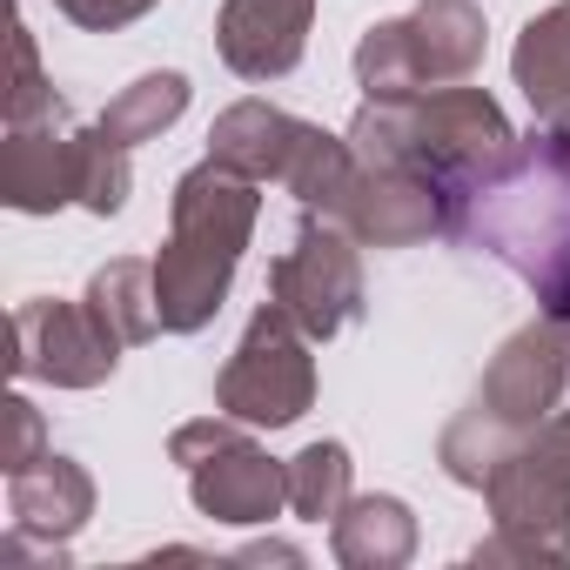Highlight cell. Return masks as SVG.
<instances>
[{"mask_svg":"<svg viewBox=\"0 0 570 570\" xmlns=\"http://www.w3.org/2000/svg\"><path fill=\"white\" fill-rule=\"evenodd\" d=\"M255 222H262V181L255 175L208 155L202 168H188L175 181L168 242L155 255V303H161L168 336H195V330H208L222 316Z\"/></svg>","mask_w":570,"mask_h":570,"instance_id":"cell-1","label":"cell"},{"mask_svg":"<svg viewBox=\"0 0 570 570\" xmlns=\"http://www.w3.org/2000/svg\"><path fill=\"white\" fill-rule=\"evenodd\" d=\"M450 242L497 255L517 282L537 289V303L563 289V275H570V161L543 141V128H530L517 141V155L456 202Z\"/></svg>","mask_w":570,"mask_h":570,"instance_id":"cell-2","label":"cell"},{"mask_svg":"<svg viewBox=\"0 0 570 570\" xmlns=\"http://www.w3.org/2000/svg\"><path fill=\"white\" fill-rule=\"evenodd\" d=\"M517 128L497 108V95L450 81L410 101H363L350 121V148L356 161H410L423 175H436L450 188V202H463L476 181H490L510 155H517ZM456 222V215H450Z\"/></svg>","mask_w":570,"mask_h":570,"instance_id":"cell-3","label":"cell"},{"mask_svg":"<svg viewBox=\"0 0 570 570\" xmlns=\"http://www.w3.org/2000/svg\"><path fill=\"white\" fill-rule=\"evenodd\" d=\"M316 403V356H309V330L282 309L262 303L235 343V356L215 376V410L248 423V430H289L303 423Z\"/></svg>","mask_w":570,"mask_h":570,"instance_id":"cell-4","label":"cell"},{"mask_svg":"<svg viewBox=\"0 0 570 570\" xmlns=\"http://www.w3.org/2000/svg\"><path fill=\"white\" fill-rule=\"evenodd\" d=\"M483 497L497 530L470 550V563H570V476L537 436L490 470Z\"/></svg>","mask_w":570,"mask_h":570,"instance_id":"cell-5","label":"cell"},{"mask_svg":"<svg viewBox=\"0 0 570 570\" xmlns=\"http://www.w3.org/2000/svg\"><path fill=\"white\" fill-rule=\"evenodd\" d=\"M88 181V128H75L61 95L8 101V141H0V202L14 215H55L81 202Z\"/></svg>","mask_w":570,"mask_h":570,"instance_id":"cell-6","label":"cell"},{"mask_svg":"<svg viewBox=\"0 0 570 570\" xmlns=\"http://www.w3.org/2000/svg\"><path fill=\"white\" fill-rule=\"evenodd\" d=\"M356 248L363 242L343 222L309 215L296 228V248H282L275 268H268V303L289 309L309 330V343H330L363 316V255Z\"/></svg>","mask_w":570,"mask_h":570,"instance_id":"cell-7","label":"cell"},{"mask_svg":"<svg viewBox=\"0 0 570 570\" xmlns=\"http://www.w3.org/2000/svg\"><path fill=\"white\" fill-rule=\"evenodd\" d=\"M121 336L81 303L61 296H35L14 309V376L28 383H55V390H101L121 363Z\"/></svg>","mask_w":570,"mask_h":570,"instance_id":"cell-8","label":"cell"},{"mask_svg":"<svg viewBox=\"0 0 570 570\" xmlns=\"http://www.w3.org/2000/svg\"><path fill=\"white\" fill-rule=\"evenodd\" d=\"M450 188L410 161H356L350 175V195L336 202L330 222H343L363 248H410V242H430V235H450Z\"/></svg>","mask_w":570,"mask_h":570,"instance_id":"cell-9","label":"cell"},{"mask_svg":"<svg viewBox=\"0 0 570 570\" xmlns=\"http://www.w3.org/2000/svg\"><path fill=\"white\" fill-rule=\"evenodd\" d=\"M563 383H570V343H563V330L550 316H537L517 336H503V350L490 356V370L476 383V410L497 416L517 436H537L557 416Z\"/></svg>","mask_w":570,"mask_h":570,"instance_id":"cell-10","label":"cell"},{"mask_svg":"<svg viewBox=\"0 0 570 570\" xmlns=\"http://www.w3.org/2000/svg\"><path fill=\"white\" fill-rule=\"evenodd\" d=\"M309 28H316V0H228L215 21V48L228 75L282 81L309 55Z\"/></svg>","mask_w":570,"mask_h":570,"instance_id":"cell-11","label":"cell"},{"mask_svg":"<svg viewBox=\"0 0 570 570\" xmlns=\"http://www.w3.org/2000/svg\"><path fill=\"white\" fill-rule=\"evenodd\" d=\"M188 497L202 517L215 523H268L282 503H289V463H275L262 443H248L242 430L228 443H215L195 470H188Z\"/></svg>","mask_w":570,"mask_h":570,"instance_id":"cell-12","label":"cell"},{"mask_svg":"<svg viewBox=\"0 0 570 570\" xmlns=\"http://www.w3.org/2000/svg\"><path fill=\"white\" fill-rule=\"evenodd\" d=\"M8 517H14V537H28V543L41 537V543L68 550V537H81L95 517V476L75 456L48 450L41 463L8 476Z\"/></svg>","mask_w":570,"mask_h":570,"instance_id":"cell-13","label":"cell"},{"mask_svg":"<svg viewBox=\"0 0 570 570\" xmlns=\"http://www.w3.org/2000/svg\"><path fill=\"white\" fill-rule=\"evenodd\" d=\"M410 28V48H416V68L430 88H450V81H470L476 61H483V8L476 0H416V8L403 14Z\"/></svg>","mask_w":570,"mask_h":570,"instance_id":"cell-14","label":"cell"},{"mask_svg":"<svg viewBox=\"0 0 570 570\" xmlns=\"http://www.w3.org/2000/svg\"><path fill=\"white\" fill-rule=\"evenodd\" d=\"M330 550L343 570H403L416 557V517L403 497H350L330 517Z\"/></svg>","mask_w":570,"mask_h":570,"instance_id":"cell-15","label":"cell"},{"mask_svg":"<svg viewBox=\"0 0 570 570\" xmlns=\"http://www.w3.org/2000/svg\"><path fill=\"white\" fill-rule=\"evenodd\" d=\"M296 135H303L296 115H282L268 101H235V108L215 115L208 155L228 161V168H242V175H255V181H282V161H289Z\"/></svg>","mask_w":570,"mask_h":570,"instance_id":"cell-16","label":"cell"},{"mask_svg":"<svg viewBox=\"0 0 570 570\" xmlns=\"http://www.w3.org/2000/svg\"><path fill=\"white\" fill-rule=\"evenodd\" d=\"M510 75H517V88H523V101H530L537 115L570 108V0L543 8V14L517 35Z\"/></svg>","mask_w":570,"mask_h":570,"instance_id":"cell-17","label":"cell"},{"mask_svg":"<svg viewBox=\"0 0 570 570\" xmlns=\"http://www.w3.org/2000/svg\"><path fill=\"white\" fill-rule=\"evenodd\" d=\"M350 175H356V148H350V135H330V128L303 121L289 161H282V188H289L309 215H336V202L350 195Z\"/></svg>","mask_w":570,"mask_h":570,"instance_id":"cell-18","label":"cell"},{"mask_svg":"<svg viewBox=\"0 0 570 570\" xmlns=\"http://www.w3.org/2000/svg\"><path fill=\"white\" fill-rule=\"evenodd\" d=\"M88 309L135 350V343H148L155 330H161V303H155V262H135V255H121V262H108V268H95V282H88Z\"/></svg>","mask_w":570,"mask_h":570,"instance_id":"cell-19","label":"cell"},{"mask_svg":"<svg viewBox=\"0 0 570 570\" xmlns=\"http://www.w3.org/2000/svg\"><path fill=\"white\" fill-rule=\"evenodd\" d=\"M181 108H188V75H175V68H161V75H141V81H128L108 108H101V135L108 141H121V148H141V141H161V128H175L181 121Z\"/></svg>","mask_w":570,"mask_h":570,"instance_id":"cell-20","label":"cell"},{"mask_svg":"<svg viewBox=\"0 0 570 570\" xmlns=\"http://www.w3.org/2000/svg\"><path fill=\"white\" fill-rule=\"evenodd\" d=\"M523 443H530V436L503 430L497 416H483V410L470 403L463 416H450V430H443V443H436V463H443V476H450V483L483 490V483H490V470H497L510 450H523Z\"/></svg>","mask_w":570,"mask_h":570,"instance_id":"cell-21","label":"cell"},{"mask_svg":"<svg viewBox=\"0 0 570 570\" xmlns=\"http://www.w3.org/2000/svg\"><path fill=\"white\" fill-rule=\"evenodd\" d=\"M356 88H363V101H410V95H430L403 21H376V28L356 41Z\"/></svg>","mask_w":570,"mask_h":570,"instance_id":"cell-22","label":"cell"},{"mask_svg":"<svg viewBox=\"0 0 570 570\" xmlns=\"http://www.w3.org/2000/svg\"><path fill=\"white\" fill-rule=\"evenodd\" d=\"M343 503H350V450H343L336 436L296 450V456H289V510L309 517V523H323V517H336Z\"/></svg>","mask_w":570,"mask_h":570,"instance_id":"cell-23","label":"cell"},{"mask_svg":"<svg viewBox=\"0 0 570 570\" xmlns=\"http://www.w3.org/2000/svg\"><path fill=\"white\" fill-rule=\"evenodd\" d=\"M0 416H8V443H0V463H8V476L48 456V430H41V410H35L28 396H8V403H0Z\"/></svg>","mask_w":570,"mask_h":570,"instance_id":"cell-24","label":"cell"},{"mask_svg":"<svg viewBox=\"0 0 570 570\" xmlns=\"http://www.w3.org/2000/svg\"><path fill=\"white\" fill-rule=\"evenodd\" d=\"M55 8H61L75 28H88V35H115V28L141 21L155 0H55Z\"/></svg>","mask_w":570,"mask_h":570,"instance_id":"cell-25","label":"cell"},{"mask_svg":"<svg viewBox=\"0 0 570 570\" xmlns=\"http://www.w3.org/2000/svg\"><path fill=\"white\" fill-rule=\"evenodd\" d=\"M537 443H543V456H550V463L570 476V410H557V416L537 430Z\"/></svg>","mask_w":570,"mask_h":570,"instance_id":"cell-26","label":"cell"},{"mask_svg":"<svg viewBox=\"0 0 570 570\" xmlns=\"http://www.w3.org/2000/svg\"><path fill=\"white\" fill-rule=\"evenodd\" d=\"M235 563H303V550L296 543H248V550H235Z\"/></svg>","mask_w":570,"mask_h":570,"instance_id":"cell-27","label":"cell"},{"mask_svg":"<svg viewBox=\"0 0 570 570\" xmlns=\"http://www.w3.org/2000/svg\"><path fill=\"white\" fill-rule=\"evenodd\" d=\"M543 141L570 161V108H557V115H543Z\"/></svg>","mask_w":570,"mask_h":570,"instance_id":"cell-28","label":"cell"},{"mask_svg":"<svg viewBox=\"0 0 570 570\" xmlns=\"http://www.w3.org/2000/svg\"><path fill=\"white\" fill-rule=\"evenodd\" d=\"M543 316H550V323L563 330V343H570V275H563V289H557V296H543Z\"/></svg>","mask_w":570,"mask_h":570,"instance_id":"cell-29","label":"cell"}]
</instances>
